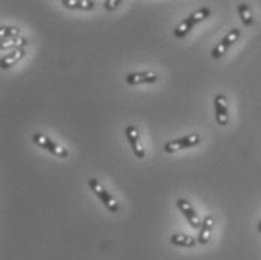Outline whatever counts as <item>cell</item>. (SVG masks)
<instances>
[{"label": "cell", "mask_w": 261, "mask_h": 260, "mask_svg": "<svg viewBox=\"0 0 261 260\" xmlns=\"http://www.w3.org/2000/svg\"><path fill=\"white\" fill-rule=\"evenodd\" d=\"M239 38H240V30L239 29H233V30H230L225 36H224V39H221V42L212 50V57L213 59H221L227 50L239 41Z\"/></svg>", "instance_id": "277c9868"}, {"label": "cell", "mask_w": 261, "mask_h": 260, "mask_svg": "<svg viewBox=\"0 0 261 260\" xmlns=\"http://www.w3.org/2000/svg\"><path fill=\"white\" fill-rule=\"evenodd\" d=\"M62 5L68 9H83V11H90L95 8V2L92 0H62Z\"/></svg>", "instance_id": "7c38bea8"}, {"label": "cell", "mask_w": 261, "mask_h": 260, "mask_svg": "<svg viewBox=\"0 0 261 260\" xmlns=\"http://www.w3.org/2000/svg\"><path fill=\"white\" fill-rule=\"evenodd\" d=\"M20 36V29L14 26H2L0 29V38L2 39H12Z\"/></svg>", "instance_id": "2e32d148"}, {"label": "cell", "mask_w": 261, "mask_h": 260, "mask_svg": "<svg viewBox=\"0 0 261 260\" xmlns=\"http://www.w3.org/2000/svg\"><path fill=\"white\" fill-rule=\"evenodd\" d=\"M257 230H258V233H261V221L258 223V226H257Z\"/></svg>", "instance_id": "ac0fdd59"}, {"label": "cell", "mask_w": 261, "mask_h": 260, "mask_svg": "<svg viewBox=\"0 0 261 260\" xmlns=\"http://www.w3.org/2000/svg\"><path fill=\"white\" fill-rule=\"evenodd\" d=\"M170 242L173 244V245H176V247H188V248H191V247H195V244H197V239L195 238H192V236H189V234H173L171 238H170Z\"/></svg>", "instance_id": "4fadbf2b"}, {"label": "cell", "mask_w": 261, "mask_h": 260, "mask_svg": "<svg viewBox=\"0 0 261 260\" xmlns=\"http://www.w3.org/2000/svg\"><path fill=\"white\" fill-rule=\"evenodd\" d=\"M200 135L198 134H189V135H185L182 138H177V140H171L168 143H165L164 146V151L167 154H173V152H177L183 148H191V146H195L200 143Z\"/></svg>", "instance_id": "3957f363"}, {"label": "cell", "mask_w": 261, "mask_h": 260, "mask_svg": "<svg viewBox=\"0 0 261 260\" xmlns=\"http://www.w3.org/2000/svg\"><path fill=\"white\" fill-rule=\"evenodd\" d=\"M24 56H26V50H24V49H21V50H12L11 53L2 56V59H0V66H2L3 69H8V68L14 66L15 63H18Z\"/></svg>", "instance_id": "30bf717a"}, {"label": "cell", "mask_w": 261, "mask_h": 260, "mask_svg": "<svg viewBox=\"0 0 261 260\" xmlns=\"http://www.w3.org/2000/svg\"><path fill=\"white\" fill-rule=\"evenodd\" d=\"M126 138L130 143V148L134 151V155L137 156L138 159H143L146 156V151H144V146L141 143V138H140V132H138V128L135 125H129L126 128Z\"/></svg>", "instance_id": "8992f818"}, {"label": "cell", "mask_w": 261, "mask_h": 260, "mask_svg": "<svg viewBox=\"0 0 261 260\" xmlns=\"http://www.w3.org/2000/svg\"><path fill=\"white\" fill-rule=\"evenodd\" d=\"M239 15H240L242 23H243L246 27H249L254 25V17H252L251 8H249L246 3H240V5H239Z\"/></svg>", "instance_id": "9a60e30c"}, {"label": "cell", "mask_w": 261, "mask_h": 260, "mask_svg": "<svg viewBox=\"0 0 261 260\" xmlns=\"http://www.w3.org/2000/svg\"><path fill=\"white\" fill-rule=\"evenodd\" d=\"M89 186H90V190L101 199V202L104 203L107 209L110 210V212H113V214H117L119 212V203L116 202V199L107 191L104 188V185L99 182L98 179H95V178H92V179H89Z\"/></svg>", "instance_id": "6da1fadb"}, {"label": "cell", "mask_w": 261, "mask_h": 260, "mask_svg": "<svg viewBox=\"0 0 261 260\" xmlns=\"http://www.w3.org/2000/svg\"><path fill=\"white\" fill-rule=\"evenodd\" d=\"M176 203H177V208L180 209V212L185 215V218L188 220V223L191 224V227L192 229H200L201 227V221H200L198 214L194 209V206L186 199H177Z\"/></svg>", "instance_id": "52a82bcc"}, {"label": "cell", "mask_w": 261, "mask_h": 260, "mask_svg": "<svg viewBox=\"0 0 261 260\" xmlns=\"http://www.w3.org/2000/svg\"><path fill=\"white\" fill-rule=\"evenodd\" d=\"M213 226H215V220L212 215H207L203 221H201V227H200V232H198V239L197 242L200 245H206L209 242L210 234L213 230Z\"/></svg>", "instance_id": "9c48e42d"}, {"label": "cell", "mask_w": 261, "mask_h": 260, "mask_svg": "<svg viewBox=\"0 0 261 260\" xmlns=\"http://www.w3.org/2000/svg\"><path fill=\"white\" fill-rule=\"evenodd\" d=\"M120 3H122L120 0H107V2H104V8L107 11H113V9H116Z\"/></svg>", "instance_id": "e0dca14e"}, {"label": "cell", "mask_w": 261, "mask_h": 260, "mask_svg": "<svg viewBox=\"0 0 261 260\" xmlns=\"http://www.w3.org/2000/svg\"><path fill=\"white\" fill-rule=\"evenodd\" d=\"M158 80V76L155 73H132L125 77V81L129 86H138V84H149V83H155Z\"/></svg>", "instance_id": "ba28073f"}, {"label": "cell", "mask_w": 261, "mask_h": 260, "mask_svg": "<svg viewBox=\"0 0 261 260\" xmlns=\"http://www.w3.org/2000/svg\"><path fill=\"white\" fill-rule=\"evenodd\" d=\"M215 116H216V122L221 127H227L228 125V101L227 97L222 93H218L215 97Z\"/></svg>", "instance_id": "5b68a950"}, {"label": "cell", "mask_w": 261, "mask_h": 260, "mask_svg": "<svg viewBox=\"0 0 261 260\" xmlns=\"http://www.w3.org/2000/svg\"><path fill=\"white\" fill-rule=\"evenodd\" d=\"M26 44V38H24V36H18V38H12V39H2L0 49H2V52H5V50H8V49L21 50V49H24Z\"/></svg>", "instance_id": "5bb4252c"}, {"label": "cell", "mask_w": 261, "mask_h": 260, "mask_svg": "<svg viewBox=\"0 0 261 260\" xmlns=\"http://www.w3.org/2000/svg\"><path fill=\"white\" fill-rule=\"evenodd\" d=\"M195 25H197V21H195V18H194L192 14H191L188 18H185L182 23L174 29V36H176L177 39H182V38H185V36L192 30V27L195 26Z\"/></svg>", "instance_id": "8fae6325"}, {"label": "cell", "mask_w": 261, "mask_h": 260, "mask_svg": "<svg viewBox=\"0 0 261 260\" xmlns=\"http://www.w3.org/2000/svg\"><path fill=\"white\" fill-rule=\"evenodd\" d=\"M33 141H35L39 148L48 151L50 154H53L54 156H57V158H68V156H69V151H68L66 148H62L60 145H57L56 141H53L50 137H47V135H44V134H41V132H38V134L33 135Z\"/></svg>", "instance_id": "7a4b0ae2"}]
</instances>
